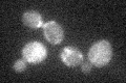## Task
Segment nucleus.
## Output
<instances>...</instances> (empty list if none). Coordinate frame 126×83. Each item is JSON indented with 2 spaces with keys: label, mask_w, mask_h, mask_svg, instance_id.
<instances>
[{
  "label": "nucleus",
  "mask_w": 126,
  "mask_h": 83,
  "mask_svg": "<svg viewBox=\"0 0 126 83\" xmlns=\"http://www.w3.org/2000/svg\"><path fill=\"white\" fill-rule=\"evenodd\" d=\"M111 56V45L109 44V42L105 41V39L94 43L88 51L89 62L94 66H97V68L105 66L110 61Z\"/></svg>",
  "instance_id": "obj_1"
},
{
  "label": "nucleus",
  "mask_w": 126,
  "mask_h": 83,
  "mask_svg": "<svg viewBox=\"0 0 126 83\" xmlns=\"http://www.w3.org/2000/svg\"><path fill=\"white\" fill-rule=\"evenodd\" d=\"M47 56V50L39 42H30L23 47L22 57L31 65H36L42 62Z\"/></svg>",
  "instance_id": "obj_2"
},
{
  "label": "nucleus",
  "mask_w": 126,
  "mask_h": 83,
  "mask_svg": "<svg viewBox=\"0 0 126 83\" xmlns=\"http://www.w3.org/2000/svg\"><path fill=\"white\" fill-rule=\"evenodd\" d=\"M43 34L49 44L59 45L64 38V31L61 25L55 21H49L43 24Z\"/></svg>",
  "instance_id": "obj_3"
},
{
  "label": "nucleus",
  "mask_w": 126,
  "mask_h": 83,
  "mask_svg": "<svg viewBox=\"0 0 126 83\" xmlns=\"http://www.w3.org/2000/svg\"><path fill=\"white\" fill-rule=\"evenodd\" d=\"M60 58L66 66L75 68V66L79 65L82 62L83 54L74 47H65L60 54Z\"/></svg>",
  "instance_id": "obj_4"
},
{
  "label": "nucleus",
  "mask_w": 126,
  "mask_h": 83,
  "mask_svg": "<svg viewBox=\"0 0 126 83\" xmlns=\"http://www.w3.org/2000/svg\"><path fill=\"white\" fill-rule=\"evenodd\" d=\"M22 22L26 27L30 28H40L43 26V21L41 15L36 10H30L23 14Z\"/></svg>",
  "instance_id": "obj_5"
},
{
  "label": "nucleus",
  "mask_w": 126,
  "mask_h": 83,
  "mask_svg": "<svg viewBox=\"0 0 126 83\" xmlns=\"http://www.w3.org/2000/svg\"><path fill=\"white\" fill-rule=\"evenodd\" d=\"M13 69L18 73H22L24 72L25 69H26V62L24 59H18L16 60L13 65Z\"/></svg>",
  "instance_id": "obj_6"
},
{
  "label": "nucleus",
  "mask_w": 126,
  "mask_h": 83,
  "mask_svg": "<svg viewBox=\"0 0 126 83\" xmlns=\"http://www.w3.org/2000/svg\"><path fill=\"white\" fill-rule=\"evenodd\" d=\"M81 71L84 74H88L92 71V64L90 62H83L81 65Z\"/></svg>",
  "instance_id": "obj_7"
}]
</instances>
